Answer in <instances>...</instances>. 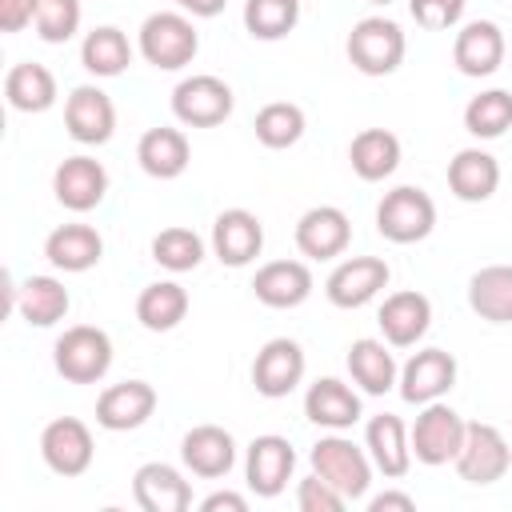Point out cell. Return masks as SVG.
Returning a JSON list of instances; mask_svg holds the SVG:
<instances>
[{"instance_id":"ffe728a7","label":"cell","mask_w":512,"mask_h":512,"mask_svg":"<svg viewBox=\"0 0 512 512\" xmlns=\"http://www.w3.org/2000/svg\"><path fill=\"white\" fill-rule=\"evenodd\" d=\"M132 496L144 512H188L192 508V484L160 460H148L132 476Z\"/></svg>"},{"instance_id":"6da1fadb","label":"cell","mask_w":512,"mask_h":512,"mask_svg":"<svg viewBox=\"0 0 512 512\" xmlns=\"http://www.w3.org/2000/svg\"><path fill=\"white\" fill-rule=\"evenodd\" d=\"M308 460H312V472H316V476H324L336 492H344V500H360V496L368 492L372 468H376L372 456H368V448L344 440L340 432L320 436V440L312 444Z\"/></svg>"},{"instance_id":"d6986e66","label":"cell","mask_w":512,"mask_h":512,"mask_svg":"<svg viewBox=\"0 0 512 512\" xmlns=\"http://www.w3.org/2000/svg\"><path fill=\"white\" fill-rule=\"evenodd\" d=\"M180 460L188 472L204 476V480H216V476H228L232 464H236V440L228 428L220 424H196L184 432L180 440Z\"/></svg>"},{"instance_id":"836d02e7","label":"cell","mask_w":512,"mask_h":512,"mask_svg":"<svg viewBox=\"0 0 512 512\" xmlns=\"http://www.w3.org/2000/svg\"><path fill=\"white\" fill-rule=\"evenodd\" d=\"M188 316V292L176 280H156L136 296V320L148 332H172Z\"/></svg>"},{"instance_id":"4316f807","label":"cell","mask_w":512,"mask_h":512,"mask_svg":"<svg viewBox=\"0 0 512 512\" xmlns=\"http://www.w3.org/2000/svg\"><path fill=\"white\" fill-rule=\"evenodd\" d=\"M364 448H368L372 464H376L384 476H392V480L412 468V440H408V428H404V420L392 416V412H380V416L368 420V428H364Z\"/></svg>"},{"instance_id":"e575fe53","label":"cell","mask_w":512,"mask_h":512,"mask_svg":"<svg viewBox=\"0 0 512 512\" xmlns=\"http://www.w3.org/2000/svg\"><path fill=\"white\" fill-rule=\"evenodd\" d=\"M80 64L92 72V76H120L128 64H132V44L120 28L112 24H100L84 36L80 44Z\"/></svg>"},{"instance_id":"bcb514c9","label":"cell","mask_w":512,"mask_h":512,"mask_svg":"<svg viewBox=\"0 0 512 512\" xmlns=\"http://www.w3.org/2000/svg\"><path fill=\"white\" fill-rule=\"evenodd\" d=\"M180 12H192V16H220L228 0H172Z\"/></svg>"},{"instance_id":"52a82bcc","label":"cell","mask_w":512,"mask_h":512,"mask_svg":"<svg viewBox=\"0 0 512 512\" xmlns=\"http://www.w3.org/2000/svg\"><path fill=\"white\" fill-rule=\"evenodd\" d=\"M452 464H456L460 480H468V484H496L512 468V448L496 424L472 420L464 428V444Z\"/></svg>"},{"instance_id":"ee69618b","label":"cell","mask_w":512,"mask_h":512,"mask_svg":"<svg viewBox=\"0 0 512 512\" xmlns=\"http://www.w3.org/2000/svg\"><path fill=\"white\" fill-rule=\"evenodd\" d=\"M220 508H228V512H244V508H248V500H244V496H236V492H212V496H204V500H200V512H220Z\"/></svg>"},{"instance_id":"7a4b0ae2","label":"cell","mask_w":512,"mask_h":512,"mask_svg":"<svg viewBox=\"0 0 512 512\" xmlns=\"http://www.w3.org/2000/svg\"><path fill=\"white\" fill-rule=\"evenodd\" d=\"M196 52H200V36L184 12H152L140 24V56L152 68L176 72V68L192 64Z\"/></svg>"},{"instance_id":"30bf717a","label":"cell","mask_w":512,"mask_h":512,"mask_svg":"<svg viewBox=\"0 0 512 512\" xmlns=\"http://www.w3.org/2000/svg\"><path fill=\"white\" fill-rule=\"evenodd\" d=\"M388 276H392V268L380 256H348L328 272L324 296L336 308H364L368 300H376L388 288Z\"/></svg>"},{"instance_id":"4fadbf2b","label":"cell","mask_w":512,"mask_h":512,"mask_svg":"<svg viewBox=\"0 0 512 512\" xmlns=\"http://www.w3.org/2000/svg\"><path fill=\"white\" fill-rule=\"evenodd\" d=\"M304 368H308L304 348L296 340H288V336H276V340H268L256 352V360H252V384H256L260 396L280 400V396H288L304 380Z\"/></svg>"},{"instance_id":"cb8c5ba5","label":"cell","mask_w":512,"mask_h":512,"mask_svg":"<svg viewBox=\"0 0 512 512\" xmlns=\"http://www.w3.org/2000/svg\"><path fill=\"white\" fill-rule=\"evenodd\" d=\"M304 416L312 424L328 428V432H344V428H352L360 420V396L344 380L324 376V380L308 384V392H304Z\"/></svg>"},{"instance_id":"277c9868","label":"cell","mask_w":512,"mask_h":512,"mask_svg":"<svg viewBox=\"0 0 512 512\" xmlns=\"http://www.w3.org/2000/svg\"><path fill=\"white\" fill-rule=\"evenodd\" d=\"M52 364L64 380L72 384H96L112 368V340L104 328L92 324H72L52 348Z\"/></svg>"},{"instance_id":"9c48e42d","label":"cell","mask_w":512,"mask_h":512,"mask_svg":"<svg viewBox=\"0 0 512 512\" xmlns=\"http://www.w3.org/2000/svg\"><path fill=\"white\" fill-rule=\"evenodd\" d=\"M40 456L56 476H84L92 468V456H96L88 424L76 420V416L48 420L44 432H40Z\"/></svg>"},{"instance_id":"8d00e7d4","label":"cell","mask_w":512,"mask_h":512,"mask_svg":"<svg viewBox=\"0 0 512 512\" xmlns=\"http://www.w3.org/2000/svg\"><path fill=\"white\" fill-rule=\"evenodd\" d=\"M256 140L264 148H292L304 136V108L288 100H272L256 112Z\"/></svg>"},{"instance_id":"f35d334b","label":"cell","mask_w":512,"mask_h":512,"mask_svg":"<svg viewBox=\"0 0 512 512\" xmlns=\"http://www.w3.org/2000/svg\"><path fill=\"white\" fill-rule=\"evenodd\" d=\"M152 260H156L160 268H168V272H192V268L204 260V240H200L192 228L172 224V228L156 232V240H152Z\"/></svg>"},{"instance_id":"f1b7e54d","label":"cell","mask_w":512,"mask_h":512,"mask_svg":"<svg viewBox=\"0 0 512 512\" xmlns=\"http://www.w3.org/2000/svg\"><path fill=\"white\" fill-rule=\"evenodd\" d=\"M468 304L488 324H512V264H484L472 272Z\"/></svg>"},{"instance_id":"2e32d148","label":"cell","mask_w":512,"mask_h":512,"mask_svg":"<svg viewBox=\"0 0 512 512\" xmlns=\"http://www.w3.org/2000/svg\"><path fill=\"white\" fill-rule=\"evenodd\" d=\"M352 244V224L336 204H316L296 220V248L308 260H336Z\"/></svg>"},{"instance_id":"f6af8a7d","label":"cell","mask_w":512,"mask_h":512,"mask_svg":"<svg viewBox=\"0 0 512 512\" xmlns=\"http://www.w3.org/2000/svg\"><path fill=\"white\" fill-rule=\"evenodd\" d=\"M368 508H372V512H388V508L412 512V508H416V500H412L408 492H380V496H372V500H368Z\"/></svg>"},{"instance_id":"60d3db41","label":"cell","mask_w":512,"mask_h":512,"mask_svg":"<svg viewBox=\"0 0 512 512\" xmlns=\"http://www.w3.org/2000/svg\"><path fill=\"white\" fill-rule=\"evenodd\" d=\"M464 4L468 0H408V12H412V20L420 28L444 32V28H452L464 16Z\"/></svg>"},{"instance_id":"e0dca14e","label":"cell","mask_w":512,"mask_h":512,"mask_svg":"<svg viewBox=\"0 0 512 512\" xmlns=\"http://www.w3.org/2000/svg\"><path fill=\"white\" fill-rule=\"evenodd\" d=\"M156 412V388L148 380H120L108 384L96 400V424L108 432H132Z\"/></svg>"},{"instance_id":"1f68e13d","label":"cell","mask_w":512,"mask_h":512,"mask_svg":"<svg viewBox=\"0 0 512 512\" xmlns=\"http://www.w3.org/2000/svg\"><path fill=\"white\" fill-rule=\"evenodd\" d=\"M4 96L16 112H48L56 104V76L36 60L12 64L4 76Z\"/></svg>"},{"instance_id":"8fae6325","label":"cell","mask_w":512,"mask_h":512,"mask_svg":"<svg viewBox=\"0 0 512 512\" xmlns=\"http://www.w3.org/2000/svg\"><path fill=\"white\" fill-rule=\"evenodd\" d=\"M64 128L76 144H108L116 132V104L104 88L80 84L64 100Z\"/></svg>"},{"instance_id":"f546056e","label":"cell","mask_w":512,"mask_h":512,"mask_svg":"<svg viewBox=\"0 0 512 512\" xmlns=\"http://www.w3.org/2000/svg\"><path fill=\"white\" fill-rule=\"evenodd\" d=\"M348 160L360 180H384L400 168V136L388 128H364L352 136Z\"/></svg>"},{"instance_id":"7c38bea8","label":"cell","mask_w":512,"mask_h":512,"mask_svg":"<svg viewBox=\"0 0 512 512\" xmlns=\"http://www.w3.org/2000/svg\"><path fill=\"white\" fill-rule=\"evenodd\" d=\"M292 468H296V452H292V444H288L284 436L264 432V436H256V440L248 444L244 480H248V488H252L256 496H264V500L280 496V492L288 488V480H292Z\"/></svg>"},{"instance_id":"d4e9b609","label":"cell","mask_w":512,"mask_h":512,"mask_svg":"<svg viewBox=\"0 0 512 512\" xmlns=\"http://www.w3.org/2000/svg\"><path fill=\"white\" fill-rule=\"evenodd\" d=\"M44 256L60 272H88L104 256V240L92 224H60L44 240Z\"/></svg>"},{"instance_id":"ba28073f","label":"cell","mask_w":512,"mask_h":512,"mask_svg":"<svg viewBox=\"0 0 512 512\" xmlns=\"http://www.w3.org/2000/svg\"><path fill=\"white\" fill-rule=\"evenodd\" d=\"M232 104H236L232 88L220 76H208V72L188 76V80H180L172 88V116L180 124H188V128H216V124H224L232 116Z\"/></svg>"},{"instance_id":"7402d4cb","label":"cell","mask_w":512,"mask_h":512,"mask_svg":"<svg viewBox=\"0 0 512 512\" xmlns=\"http://www.w3.org/2000/svg\"><path fill=\"white\" fill-rule=\"evenodd\" d=\"M376 320H380V332H384V340L392 348H412L428 332V324H432V300L424 292H412V288L392 292L380 304Z\"/></svg>"},{"instance_id":"5b68a950","label":"cell","mask_w":512,"mask_h":512,"mask_svg":"<svg viewBox=\"0 0 512 512\" xmlns=\"http://www.w3.org/2000/svg\"><path fill=\"white\" fill-rule=\"evenodd\" d=\"M436 228V204L424 188L400 184L376 204V232L392 244H416Z\"/></svg>"},{"instance_id":"7dc6e473","label":"cell","mask_w":512,"mask_h":512,"mask_svg":"<svg viewBox=\"0 0 512 512\" xmlns=\"http://www.w3.org/2000/svg\"><path fill=\"white\" fill-rule=\"evenodd\" d=\"M368 4H388V0H368Z\"/></svg>"},{"instance_id":"7bdbcfd3","label":"cell","mask_w":512,"mask_h":512,"mask_svg":"<svg viewBox=\"0 0 512 512\" xmlns=\"http://www.w3.org/2000/svg\"><path fill=\"white\" fill-rule=\"evenodd\" d=\"M36 4L40 0H0V28L24 32L28 24H36Z\"/></svg>"},{"instance_id":"44dd1931","label":"cell","mask_w":512,"mask_h":512,"mask_svg":"<svg viewBox=\"0 0 512 512\" xmlns=\"http://www.w3.org/2000/svg\"><path fill=\"white\" fill-rule=\"evenodd\" d=\"M452 64L464 76H492L504 64V32H500V24H492V20H468L456 32Z\"/></svg>"},{"instance_id":"9a60e30c","label":"cell","mask_w":512,"mask_h":512,"mask_svg":"<svg viewBox=\"0 0 512 512\" xmlns=\"http://www.w3.org/2000/svg\"><path fill=\"white\" fill-rule=\"evenodd\" d=\"M400 396L408 404H432L456 384V356L444 348H420L412 360L400 368Z\"/></svg>"},{"instance_id":"d590c367","label":"cell","mask_w":512,"mask_h":512,"mask_svg":"<svg viewBox=\"0 0 512 512\" xmlns=\"http://www.w3.org/2000/svg\"><path fill=\"white\" fill-rule=\"evenodd\" d=\"M464 128L476 140H496L512 128V92L504 88H488L480 96H472L464 104Z\"/></svg>"},{"instance_id":"74e56055","label":"cell","mask_w":512,"mask_h":512,"mask_svg":"<svg viewBox=\"0 0 512 512\" xmlns=\"http://www.w3.org/2000/svg\"><path fill=\"white\" fill-rule=\"evenodd\" d=\"M300 0H244V28L256 40H280L296 28Z\"/></svg>"},{"instance_id":"5bb4252c","label":"cell","mask_w":512,"mask_h":512,"mask_svg":"<svg viewBox=\"0 0 512 512\" xmlns=\"http://www.w3.org/2000/svg\"><path fill=\"white\" fill-rule=\"evenodd\" d=\"M264 248V224L256 212L248 208H224L216 220H212V252L220 264L228 268H244L260 256Z\"/></svg>"},{"instance_id":"b9f144b4","label":"cell","mask_w":512,"mask_h":512,"mask_svg":"<svg viewBox=\"0 0 512 512\" xmlns=\"http://www.w3.org/2000/svg\"><path fill=\"white\" fill-rule=\"evenodd\" d=\"M296 504H300V512H340L348 500H344V492H336L324 476H308V480H300V488H296Z\"/></svg>"},{"instance_id":"4dcf8cb0","label":"cell","mask_w":512,"mask_h":512,"mask_svg":"<svg viewBox=\"0 0 512 512\" xmlns=\"http://www.w3.org/2000/svg\"><path fill=\"white\" fill-rule=\"evenodd\" d=\"M348 372H352V380H356L368 396H384V392H392L396 380H400V368H396L388 344H384V340H372V336L352 340V348H348Z\"/></svg>"},{"instance_id":"8992f818","label":"cell","mask_w":512,"mask_h":512,"mask_svg":"<svg viewBox=\"0 0 512 512\" xmlns=\"http://www.w3.org/2000/svg\"><path fill=\"white\" fill-rule=\"evenodd\" d=\"M464 428H468V420H464L456 408H448V404H440V400L420 404V416H416V424H412V432H408V440H412V460H420V464H428V468L452 464L456 452H460V444H464Z\"/></svg>"},{"instance_id":"d6a6232c","label":"cell","mask_w":512,"mask_h":512,"mask_svg":"<svg viewBox=\"0 0 512 512\" xmlns=\"http://www.w3.org/2000/svg\"><path fill=\"white\" fill-rule=\"evenodd\" d=\"M68 288L56 280V276H28L24 284H20V300H16V308H20V316L28 320V324H36V328H52V324H60L64 316H68Z\"/></svg>"},{"instance_id":"484cf974","label":"cell","mask_w":512,"mask_h":512,"mask_svg":"<svg viewBox=\"0 0 512 512\" xmlns=\"http://www.w3.org/2000/svg\"><path fill=\"white\" fill-rule=\"evenodd\" d=\"M252 292L268 308H296V304H304L312 296V272L300 260H268L256 272Z\"/></svg>"},{"instance_id":"83f0119b","label":"cell","mask_w":512,"mask_h":512,"mask_svg":"<svg viewBox=\"0 0 512 512\" xmlns=\"http://www.w3.org/2000/svg\"><path fill=\"white\" fill-rule=\"evenodd\" d=\"M136 160H140V168H144L148 176H156V180H176V176L188 168L192 148H188V136H184L180 128L160 124V128H148V132L140 136Z\"/></svg>"},{"instance_id":"ac0fdd59","label":"cell","mask_w":512,"mask_h":512,"mask_svg":"<svg viewBox=\"0 0 512 512\" xmlns=\"http://www.w3.org/2000/svg\"><path fill=\"white\" fill-rule=\"evenodd\" d=\"M52 192L68 212H92L108 192V172L92 156H68L52 172Z\"/></svg>"},{"instance_id":"3957f363","label":"cell","mask_w":512,"mask_h":512,"mask_svg":"<svg viewBox=\"0 0 512 512\" xmlns=\"http://www.w3.org/2000/svg\"><path fill=\"white\" fill-rule=\"evenodd\" d=\"M344 48H348V60H352L356 72H364V76H388V72L400 68L408 44H404V32H400L396 20H388V16H364V20L352 24Z\"/></svg>"},{"instance_id":"ab89813d","label":"cell","mask_w":512,"mask_h":512,"mask_svg":"<svg viewBox=\"0 0 512 512\" xmlns=\"http://www.w3.org/2000/svg\"><path fill=\"white\" fill-rule=\"evenodd\" d=\"M80 28V0H40L36 4V36L44 44H64Z\"/></svg>"},{"instance_id":"603a6c76","label":"cell","mask_w":512,"mask_h":512,"mask_svg":"<svg viewBox=\"0 0 512 512\" xmlns=\"http://www.w3.org/2000/svg\"><path fill=\"white\" fill-rule=\"evenodd\" d=\"M448 188L464 204H484L500 188V164L484 148H460L448 160Z\"/></svg>"}]
</instances>
